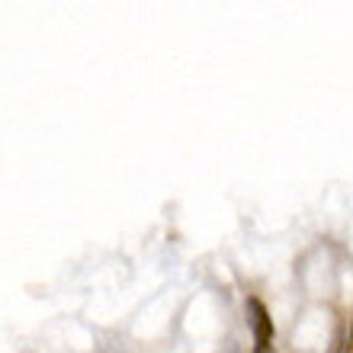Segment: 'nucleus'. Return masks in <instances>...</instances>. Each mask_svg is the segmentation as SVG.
<instances>
[{
	"label": "nucleus",
	"mask_w": 353,
	"mask_h": 353,
	"mask_svg": "<svg viewBox=\"0 0 353 353\" xmlns=\"http://www.w3.org/2000/svg\"><path fill=\"white\" fill-rule=\"evenodd\" d=\"M244 312H248V325H251V334H254V350L257 347H273V318H270L267 305H263L261 299H248L244 302Z\"/></svg>",
	"instance_id": "nucleus-1"
},
{
	"label": "nucleus",
	"mask_w": 353,
	"mask_h": 353,
	"mask_svg": "<svg viewBox=\"0 0 353 353\" xmlns=\"http://www.w3.org/2000/svg\"><path fill=\"white\" fill-rule=\"evenodd\" d=\"M222 353H238V344H234V341H228V344L222 347Z\"/></svg>",
	"instance_id": "nucleus-2"
},
{
	"label": "nucleus",
	"mask_w": 353,
	"mask_h": 353,
	"mask_svg": "<svg viewBox=\"0 0 353 353\" xmlns=\"http://www.w3.org/2000/svg\"><path fill=\"white\" fill-rule=\"evenodd\" d=\"M347 353H353V325H350V334H347Z\"/></svg>",
	"instance_id": "nucleus-3"
},
{
	"label": "nucleus",
	"mask_w": 353,
	"mask_h": 353,
	"mask_svg": "<svg viewBox=\"0 0 353 353\" xmlns=\"http://www.w3.org/2000/svg\"><path fill=\"white\" fill-rule=\"evenodd\" d=\"M254 353H276V350H273V347H257Z\"/></svg>",
	"instance_id": "nucleus-4"
}]
</instances>
